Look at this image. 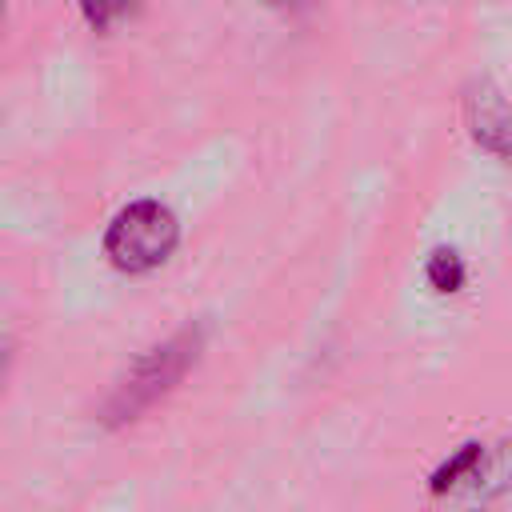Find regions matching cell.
<instances>
[{
    "instance_id": "cell-1",
    "label": "cell",
    "mask_w": 512,
    "mask_h": 512,
    "mask_svg": "<svg viewBox=\"0 0 512 512\" xmlns=\"http://www.w3.org/2000/svg\"><path fill=\"white\" fill-rule=\"evenodd\" d=\"M200 348H204V328H180V332L168 336L164 344L148 348V352L128 368V376L116 384V392L108 396V404H104V424H108V428L132 424L144 408H152L156 400H164V396L188 376V368L200 360Z\"/></svg>"
},
{
    "instance_id": "cell-2",
    "label": "cell",
    "mask_w": 512,
    "mask_h": 512,
    "mask_svg": "<svg viewBox=\"0 0 512 512\" xmlns=\"http://www.w3.org/2000/svg\"><path fill=\"white\" fill-rule=\"evenodd\" d=\"M176 240L180 224L160 200H132L112 216L104 232V252L120 272L144 276L176 252Z\"/></svg>"
},
{
    "instance_id": "cell-3",
    "label": "cell",
    "mask_w": 512,
    "mask_h": 512,
    "mask_svg": "<svg viewBox=\"0 0 512 512\" xmlns=\"http://www.w3.org/2000/svg\"><path fill=\"white\" fill-rule=\"evenodd\" d=\"M464 120H468V132H472L476 148H484L488 156L512 164V108H508L504 92L488 76L468 84V92H464Z\"/></svg>"
},
{
    "instance_id": "cell-4",
    "label": "cell",
    "mask_w": 512,
    "mask_h": 512,
    "mask_svg": "<svg viewBox=\"0 0 512 512\" xmlns=\"http://www.w3.org/2000/svg\"><path fill=\"white\" fill-rule=\"evenodd\" d=\"M480 468H484V444H464L452 460H444L440 472H432V492H452L456 484H472L480 480Z\"/></svg>"
},
{
    "instance_id": "cell-5",
    "label": "cell",
    "mask_w": 512,
    "mask_h": 512,
    "mask_svg": "<svg viewBox=\"0 0 512 512\" xmlns=\"http://www.w3.org/2000/svg\"><path fill=\"white\" fill-rule=\"evenodd\" d=\"M424 276L436 292H460L468 272H464V260H460L456 248H432L428 264H424Z\"/></svg>"
},
{
    "instance_id": "cell-6",
    "label": "cell",
    "mask_w": 512,
    "mask_h": 512,
    "mask_svg": "<svg viewBox=\"0 0 512 512\" xmlns=\"http://www.w3.org/2000/svg\"><path fill=\"white\" fill-rule=\"evenodd\" d=\"M124 12V0H84V16L92 28H108Z\"/></svg>"
},
{
    "instance_id": "cell-7",
    "label": "cell",
    "mask_w": 512,
    "mask_h": 512,
    "mask_svg": "<svg viewBox=\"0 0 512 512\" xmlns=\"http://www.w3.org/2000/svg\"><path fill=\"white\" fill-rule=\"evenodd\" d=\"M316 4H320V0H264V8H272V12L284 16V20H300V16H308Z\"/></svg>"
}]
</instances>
